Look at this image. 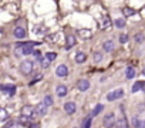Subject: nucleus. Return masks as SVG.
I'll return each instance as SVG.
<instances>
[{
	"instance_id": "5",
	"label": "nucleus",
	"mask_w": 145,
	"mask_h": 128,
	"mask_svg": "<svg viewBox=\"0 0 145 128\" xmlns=\"http://www.w3.org/2000/svg\"><path fill=\"white\" fill-rule=\"evenodd\" d=\"M104 125L105 127H114L115 125V114L114 112H108L104 117Z\"/></svg>"
},
{
	"instance_id": "25",
	"label": "nucleus",
	"mask_w": 145,
	"mask_h": 128,
	"mask_svg": "<svg viewBox=\"0 0 145 128\" xmlns=\"http://www.w3.org/2000/svg\"><path fill=\"white\" fill-rule=\"evenodd\" d=\"M46 58H47V60H50V61H53V60H56V58H57V53L48 51V53H46Z\"/></svg>"
},
{
	"instance_id": "33",
	"label": "nucleus",
	"mask_w": 145,
	"mask_h": 128,
	"mask_svg": "<svg viewBox=\"0 0 145 128\" xmlns=\"http://www.w3.org/2000/svg\"><path fill=\"white\" fill-rule=\"evenodd\" d=\"M134 39H135L137 43H142V41H144V36H142V34H137Z\"/></svg>"
},
{
	"instance_id": "6",
	"label": "nucleus",
	"mask_w": 145,
	"mask_h": 128,
	"mask_svg": "<svg viewBox=\"0 0 145 128\" xmlns=\"http://www.w3.org/2000/svg\"><path fill=\"white\" fill-rule=\"evenodd\" d=\"M56 74H57V77H67L68 76V69H67V66H64V64H60V66L56 69Z\"/></svg>"
},
{
	"instance_id": "24",
	"label": "nucleus",
	"mask_w": 145,
	"mask_h": 128,
	"mask_svg": "<svg viewBox=\"0 0 145 128\" xmlns=\"http://www.w3.org/2000/svg\"><path fill=\"white\" fill-rule=\"evenodd\" d=\"M7 117H9L7 111H6L5 108H0V122H2V121H6Z\"/></svg>"
},
{
	"instance_id": "17",
	"label": "nucleus",
	"mask_w": 145,
	"mask_h": 128,
	"mask_svg": "<svg viewBox=\"0 0 145 128\" xmlns=\"http://www.w3.org/2000/svg\"><path fill=\"white\" fill-rule=\"evenodd\" d=\"M135 74H137V71H135V69H134V67H127V69H125V77H127L128 80L134 78V77H135Z\"/></svg>"
},
{
	"instance_id": "35",
	"label": "nucleus",
	"mask_w": 145,
	"mask_h": 128,
	"mask_svg": "<svg viewBox=\"0 0 145 128\" xmlns=\"http://www.w3.org/2000/svg\"><path fill=\"white\" fill-rule=\"evenodd\" d=\"M142 76H145V69H144V70H142Z\"/></svg>"
},
{
	"instance_id": "10",
	"label": "nucleus",
	"mask_w": 145,
	"mask_h": 128,
	"mask_svg": "<svg viewBox=\"0 0 145 128\" xmlns=\"http://www.w3.org/2000/svg\"><path fill=\"white\" fill-rule=\"evenodd\" d=\"M14 36L17 37V39H24L26 36H27V31H26V29L24 27H20V26H17L16 29H14Z\"/></svg>"
},
{
	"instance_id": "26",
	"label": "nucleus",
	"mask_w": 145,
	"mask_h": 128,
	"mask_svg": "<svg viewBox=\"0 0 145 128\" xmlns=\"http://www.w3.org/2000/svg\"><path fill=\"white\" fill-rule=\"evenodd\" d=\"M43 103H44L47 107L53 105V97H51V95H46V97H44V100H43Z\"/></svg>"
},
{
	"instance_id": "19",
	"label": "nucleus",
	"mask_w": 145,
	"mask_h": 128,
	"mask_svg": "<svg viewBox=\"0 0 145 128\" xmlns=\"http://www.w3.org/2000/svg\"><path fill=\"white\" fill-rule=\"evenodd\" d=\"M103 110H104V105H103V104H97V105L94 107V110L91 111V117H97Z\"/></svg>"
},
{
	"instance_id": "4",
	"label": "nucleus",
	"mask_w": 145,
	"mask_h": 128,
	"mask_svg": "<svg viewBox=\"0 0 145 128\" xmlns=\"http://www.w3.org/2000/svg\"><path fill=\"white\" fill-rule=\"evenodd\" d=\"M22 114H23V115L30 117L31 120L37 115V112H36V110H34V107H33V105H24V107H22Z\"/></svg>"
},
{
	"instance_id": "31",
	"label": "nucleus",
	"mask_w": 145,
	"mask_h": 128,
	"mask_svg": "<svg viewBox=\"0 0 145 128\" xmlns=\"http://www.w3.org/2000/svg\"><path fill=\"white\" fill-rule=\"evenodd\" d=\"M127 41H128V36H127V34H121V36H120V43L125 44Z\"/></svg>"
},
{
	"instance_id": "2",
	"label": "nucleus",
	"mask_w": 145,
	"mask_h": 128,
	"mask_svg": "<svg viewBox=\"0 0 145 128\" xmlns=\"http://www.w3.org/2000/svg\"><path fill=\"white\" fill-rule=\"evenodd\" d=\"M36 44H37V43H24V44H22V46L17 47V51H20L23 56L33 54V51H34V46H36Z\"/></svg>"
},
{
	"instance_id": "21",
	"label": "nucleus",
	"mask_w": 145,
	"mask_h": 128,
	"mask_svg": "<svg viewBox=\"0 0 145 128\" xmlns=\"http://www.w3.org/2000/svg\"><path fill=\"white\" fill-rule=\"evenodd\" d=\"M114 127H121V128H122V127H124V128H125V127H128V122H127L125 115H122V117L118 120V122H115V125H114Z\"/></svg>"
},
{
	"instance_id": "13",
	"label": "nucleus",
	"mask_w": 145,
	"mask_h": 128,
	"mask_svg": "<svg viewBox=\"0 0 145 128\" xmlns=\"http://www.w3.org/2000/svg\"><path fill=\"white\" fill-rule=\"evenodd\" d=\"M56 93H57V95H58V97H64V95H67L68 88H67V86L61 84V86H58V87L56 88Z\"/></svg>"
},
{
	"instance_id": "14",
	"label": "nucleus",
	"mask_w": 145,
	"mask_h": 128,
	"mask_svg": "<svg viewBox=\"0 0 145 128\" xmlns=\"http://www.w3.org/2000/svg\"><path fill=\"white\" fill-rule=\"evenodd\" d=\"M0 91H5L9 95H13L16 93V87L14 86H0Z\"/></svg>"
},
{
	"instance_id": "23",
	"label": "nucleus",
	"mask_w": 145,
	"mask_h": 128,
	"mask_svg": "<svg viewBox=\"0 0 145 128\" xmlns=\"http://www.w3.org/2000/svg\"><path fill=\"white\" fill-rule=\"evenodd\" d=\"M122 14H124L125 17H129V16H134V14H135V10L131 9V7H124V9H122Z\"/></svg>"
},
{
	"instance_id": "37",
	"label": "nucleus",
	"mask_w": 145,
	"mask_h": 128,
	"mask_svg": "<svg viewBox=\"0 0 145 128\" xmlns=\"http://www.w3.org/2000/svg\"><path fill=\"white\" fill-rule=\"evenodd\" d=\"M142 127H145V122H142Z\"/></svg>"
},
{
	"instance_id": "20",
	"label": "nucleus",
	"mask_w": 145,
	"mask_h": 128,
	"mask_svg": "<svg viewBox=\"0 0 145 128\" xmlns=\"http://www.w3.org/2000/svg\"><path fill=\"white\" fill-rule=\"evenodd\" d=\"M19 121H20V124H22V125H30V121H31V118H30V117H27V115H23V114H20V118H19Z\"/></svg>"
},
{
	"instance_id": "12",
	"label": "nucleus",
	"mask_w": 145,
	"mask_h": 128,
	"mask_svg": "<svg viewBox=\"0 0 145 128\" xmlns=\"http://www.w3.org/2000/svg\"><path fill=\"white\" fill-rule=\"evenodd\" d=\"M114 48H115V46H114V41H112V40H107V41H104V44H103V50H104V51L111 53Z\"/></svg>"
},
{
	"instance_id": "30",
	"label": "nucleus",
	"mask_w": 145,
	"mask_h": 128,
	"mask_svg": "<svg viewBox=\"0 0 145 128\" xmlns=\"http://www.w3.org/2000/svg\"><path fill=\"white\" fill-rule=\"evenodd\" d=\"M101 60H103V54H101L100 51H95V53H94V61H95V63H100Z\"/></svg>"
},
{
	"instance_id": "18",
	"label": "nucleus",
	"mask_w": 145,
	"mask_h": 128,
	"mask_svg": "<svg viewBox=\"0 0 145 128\" xmlns=\"http://www.w3.org/2000/svg\"><path fill=\"white\" fill-rule=\"evenodd\" d=\"M145 87V81H137L134 86H132V88H131V91L132 93H137V91H139V90H142Z\"/></svg>"
},
{
	"instance_id": "16",
	"label": "nucleus",
	"mask_w": 145,
	"mask_h": 128,
	"mask_svg": "<svg viewBox=\"0 0 145 128\" xmlns=\"http://www.w3.org/2000/svg\"><path fill=\"white\" fill-rule=\"evenodd\" d=\"M86 60H87V54H86V53H83V51H78V53L76 54V61H77L78 64H83Z\"/></svg>"
},
{
	"instance_id": "28",
	"label": "nucleus",
	"mask_w": 145,
	"mask_h": 128,
	"mask_svg": "<svg viewBox=\"0 0 145 128\" xmlns=\"http://www.w3.org/2000/svg\"><path fill=\"white\" fill-rule=\"evenodd\" d=\"M132 125L137 127V128H139V127H142V121H141L138 117H134V118H132Z\"/></svg>"
},
{
	"instance_id": "8",
	"label": "nucleus",
	"mask_w": 145,
	"mask_h": 128,
	"mask_svg": "<svg viewBox=\"0 0 145 128\" xmlns=\"http://www.w3.org/2000/svg\"><path fill=\"white\" fill-rule=\"evenodd\" d=\"M34 110H36V112H37V115H46L47 114V105L41 101V103H39L36 107H34Z\"/></svg>"
},
{
	"instance_id": "1",
	"label": "nucleus",
	"mask_w": 145,
	"mask_h": 128,
	"mask_svg": "<svg viewBox=\"0 0 145 128\" xmlns=\"http://www.w3.org/2000/svg\"><path fill=\"white\" fill-rule=\"evenodd\" d=\"M33 69H34V61L24 60V61H22V64H20V71H22L24 76L31 74V73H33Z\"/></svg>"
},
{
	"instance_id": "9",
	"label": "nucleus",
	"mask_w": 145,
	"mask_h": 128,
	"mask_svg": "<svg viewBox=\"0 0 145 128\" xmlns=\"http://www.w3.org/2000/svg\"><path fill=\"white\" fill-rule=\"evenodd\" d=\"M76 110H77L76 103H71V101H70V103H65V104H64V111H65L67 114H70V115H71V114H74Z\"/></svg>"
},
{
	"instance_id": "15",
	"label": "nucleus",
	"mask_w": 145,
	"mask_h": 128,
	"mask_svg": "<svg viewBox=\"0 0 145 128\" xmlns=\"http://www.w3.org/2000/svg\"><path fill=\"white\" fill-rule=\"evenodd\" d=\"M111 26H112L111 19H110L108 16H107V17H104V19H103V22H101V29H103V30H108Z\"/></svg>"
},
{
	"instance_id": "11",
	"label": "nucleus",
	"mask_w": 145,
	"mask_h": 128,
	"mask_svg": "<svg viewBox=\"0 0 145 128\" xmlns=\"http://www.w3.org/2000/svg\"><path fill=\"white\" fill-rule=\"evenodd\" d=\"M77 88L80 91H87L90 88V81L88 80H78L77 81Z\"/></svg>"
},
{
	"instance_id": "7",
	"label": "nucleus",
	"mask_w": 145,
	"mask_h": 128,
	"mask_svg": "<svg viewBox=\"0 0 145 128\" xmlns=\"http://www.w3.org/2000/svg\"><path fill=\"white\" fill-rule=\"evenodd\" d=\"M76 43H77V39H76V36H72V34H70V36H67V39H65V50H70L71 47H74L76 46Z\"/></svg>"
},
{
	"instance_id": "29",
	"label": "nucleus",
	"mask_w": 145,
	"mask_h": 128,
	"mask_svg": "<svg viewBox=\"0 0 145 128\" xmlns=\"http://www.w3.org/2000/svg\"><path fill=\"white\" fill-rule=\"evenodd\" d=\"M115 26H117L118 29H122V27L125 26V20H124V19H117V20H115Z\"/></svg>"
},
{
	"instance_id": "34",
	"label": "nucleus",
	"mask_w": 145,
	"mask_h": 128,
	"mask_svg": "<svg viewBox=\"0 0 145 128\" xmlns=\"http://www.w3.org/2000/svg\"><path fill=\"white\" fill-rule=\"evenodd\" d=\"M5 127H6V128H9V127H14V122H13V121H10V122H7Z\"/></svg>"
},
{
	"instance_id": "32",
	"label": "nucleus",
	"mask_w": 145,
	"mask_h": 128,
	"mask_svg": "<svg viewBox=\"0 0 145 128\" xmlns=\"http://www.w3.org/2000/svg\"><path fill=\"white\" fill-rule=\"evenodd\" d=\"M48 66H50V60H47V58H46V60H43V61H41V67H43V69H47Z\"/></svg>"
},
{
	"instance_id": "36",
	"label": "nucleus",
	"mask_w": 145,
	"mask_h": 128,
	"mask_svg": "<svg viewBox=\"0 0 145 128\" xmlns=\"http://www.w3.org/2000/svg\"><path fill=\"white\" fill-rule=\"evenodd\" d=\"M142 107H144V108H145V101H144V104H142Z\"/></svg>"
},
{
	"instance_id": "22",
	"label": "nucleus",
	"mask_w": 145,
	"mask_h": 128,
	"mask_svg": "<svg viewBox=\"0 0 145 128\" xmlns=\"http://www.w3.org/2000/svg\"><path fill=\"white\" fill-rule=\"evenodd\" d=\"M78 34H80L81 37H84V39H90V37L93 36V31H91V30H87V29H83V30L78 31Z\"/></svg>"
},
{
	"instance_id": "27",
	"label": "nucleus",
	"mask_w": 145,
	"mask_h": 128,
	"mask_svg": "<svg viewBox=\"0 0 145 128\" xmlns=\"http://www.w3.org/2000/svg\"><path fill=\"white\" fill-rule=\"evenodd\" d=\"M91 118H93V117H87V118H86V120L83 121L81 127H84V128H88V127H91V121H93Z\"/></svg>"
},
{
	"instance_id": "3",
	"label": "nucleus",
	"mask_w": 145,
	"mask_h": 128,
	"mask_svg": "<svg viewBox=\"0 0 145 128\" xmlns=\"http://www.w3.org/2000/svg\"><path fill=\"white\" fill-rule=\"evenodd\" d=\"M122 95H124V90H122V88H118V90H114V91L108 93V94H107V100H108V101H115V100L121 98Z\"/></svg>"
},
{
	"instance_id": "38",
	"label": "nucleus",
	"mask_w": 145,
	"mask_h": 128,
	"mask_svg": "<svg viewBox=\"0 0 145 128\" xmlns=\"http://www.w3.org/2000/svg\"><path fill=\"white\" fill-rule=\"evenodd\" d=\"M142 90H144V91H145V87H144V88H142Z\"/></svg>"
}]
</instances>
